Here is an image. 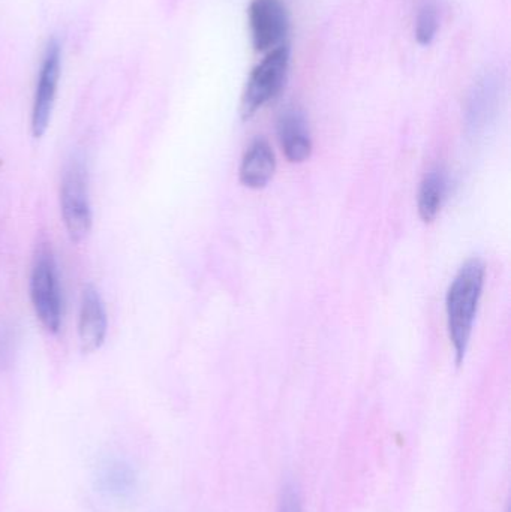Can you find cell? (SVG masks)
I'll return each mask as SVG.
<instances>
[{
	"label": "cell",
	"mask_w": 511,
	"mask_h": 512,
	"mask_svg": "<svg viewBox=\"0 0 511 512\" xmlns=\"http://www.w3.org/2000/svg\"><path fill=\"white\" fill-rule=\"evenodd\" d=\"M485 274V264L480 259H470L462 265L447 292V328L458 364L464 361L473 336L474 321L485 286Z\"/></svg>",
	"instance_id": "1"
},
{
	"label": "cell",
	"mask_w": 511,
	"mask_h": 512,
	"mask_svg": "<svg viewBox=\"0 0 511 512\" xmlns=\"http://www.w3.org/2000/svg\"><path fill=\"white\" fill-rule=\"evenodd\" d=\"M447 198V176L441 168L426 174L419 191V215L423 222H432L443 209Z\"/></svg>",
	"instance_id": "12"
},
{
	"label": "cell",
	"mask_w": 511,
	"mask_h": 512,
	"mask_svg": "<svg viewBox=\"0 0 511 512\" xmlns=\"http://www.w3.org/2000/svg\"><path fill=\"white\" fill-rule=\"evenodd\" d=\"M278 135L288 161L300 164L311 156V132L302 111L297 108L284 111L278 120Z\"/></svg>",
	"instance_id": "8"
},
{
	"label": "cell",
	"mask_w": 511,
	"mask_h": 512,
	"mask_svg": "<svg viewBox=\"0 0 511 512\" xmlns=\"http://www.w3.org/2000/svg\"><path fill=\"white\" fill-rule=\"evenodd\" d=\"M60 207L68 236L81 242L92 230V207L89 200L87 173L80 161H72L63 174Z\"/></svg>",
	"instance_id": "4"
},
{
	"label": "cell",
	"mask_w": 511,
	"mask_h": 512,
	"mask_svg": "<svg viewBox=\"0 0 511 512\" xmlns=\"http://www.w3.org/2000/svg\"><path fill=\"white\" fill-rule=\"evenodd\" d=\"M290 68V48L287 45L269 51L263 62L251 72L242 101V116L245 119L255 114L258 108L275 99L284 89Z\"/></svg>",
	"instance_id": "3"
},
{
	"label": "cell",
	"mask_w": 511,
	"mask_h": 512,
	"mask_svg": "<svg viewBox=\"0 0 511 512\" xmlns=\"http://www.w3.org/2000/svg\"><path fill=\"white\" fill-rule=\"evenodd\" d=\"M249 27L255 50H275L290 27L287 8L279 0H254L249 6Z\"/></svg>",
	"instance_id": "5"
},
{
	"label": "cell",
	"mask_w": 511,
	"mask_h": 512,
	"mask_svg": "<svg viewBox=\"0 0 511 512\" xmlns=\"http://www.w3.org/2000/svg\"><path fill=\"white\" fill-rule=\"evenodd\" d=\"M60 77V47L56 41L48 44L41 74H39L38 87H36L35 101L32 110L33 137L39 138L47 131L48 123L56 99L57 84Z\"/></svg>",
	"instance_id": "6"
},
{
	"label": "cell",
	"mask_w": 511,
	"mask_h": 512,
	"mask_svg": "<svg viewBox=\"0 0 511 512\" xmlns=\"http://www.w3.org/2000/svg\"><path fill=\"white\" fill-rule=\"evenodd\" d=\"M498 95H500V87H498L497 78L486 75L485 78L477 81L471 92L467 110L468 129L474 135L485 131L486 126H489L494 119L498 107Z\"/></svg>",
	"instance_id": "10"
},
{
	"label": "cell",
	"mask_w": 511,
	"mask_h": 512,
	"mask_svg": "<svg viewBox=\"0 0 511 512\" xmlns=\"http://www.w3.org/2000/svg\"><path fill=\"white\" fill-rule=\"evenodd\" d=\"M278 512H303L302 498L296 484L287 483L282 489Z\"/></svg>",
	"instance_id": "14"
},
{
	"label": "cell",
	"mask_w": 511,
	"mask_h": 512,
	"mask_svg": "<svg viewBox=\"0 0 511 512\" xmlns=\"http://www.w3.org/2000/svg\"><path fill=\"white\" fill-rule=\"evenodd\" d=\"M107 313L101 295L93 286H86L78 316V340L84 354L98 351L107 336Z\"/></svg>",
	"instance_id": "7"
},
{
	"label": "cell",
	"mask_w": 511,
	"mask_h": 512,
	"mask_svg": "<svg viewBox=\"0 0 511 512\" xmlns=\"http://www.w3.org/2000/svg\"><path fill=\"white\" fill-rule=\"evenodd\" d=\"M137 472L125 460L110 459L98 469L99 492L113 499H128L137 489Z\"/></svg>",
	"instance_id": "11"
},
{
	"label": "cell",
	"mask_w": 511,
	"mask_h": 512,
	"mask_svg": "<svg viewBox=\"0 0 511 512\" xmlns=\"http://www.w3.org/2000/svg\"><path fill=\"white\" fill-rule=\"evenodd\" d=\"M438 26V9L432 2H426L420 8L416 21V38L422 45H429L437 36Z\"/></svg>",
	"instance_id": "13"
},
{
	"label": "cell",
	"mask_w": 511,
	"mask_h": 512,
	"mask_svg": "<svg viewBox=\"0 0 511 512\" xmlns=\"http://www.w3.org/2000/svg\"><path fill=\"white\" fill-rule=\"evenodd\" d=\"M276 170V158L266 140L258 138L246 150L240 164V182L251 189H261L272 180Z\"/></svg>",
	"instance_id": "9"
},
{
	"label": "cell",
	"mask_w": 511,
	"mask_h": 512,
	"mask_svg": "<svg viewBox=\"0 0 511 512\" xmlns=\"http://www.w3.org/2000/svg\"><path fill=\"white\" fill-rule=\"evenodd\" d=\"M30 298L42 327L50 333H57L62 324V294L53 252L45 245L38 249L33 261Z\"/></svg>",
	"instance_id": "2"
}]
</instances>
